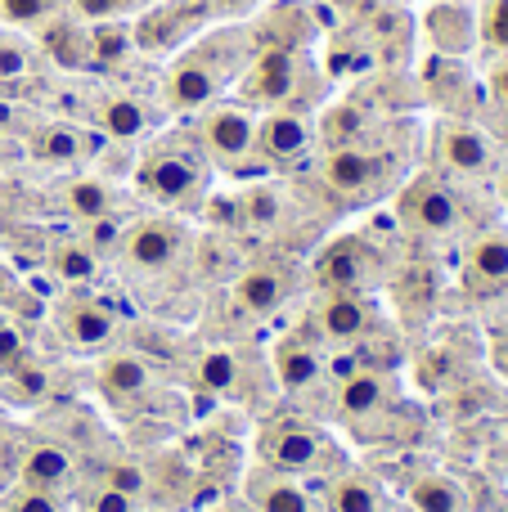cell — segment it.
I'll return each mask as SVG.
<instances>
[{
  "label": "cell",
  "mask_w": 508,
  "mask_h": 512,
  "mask_svg": "<svg viewBox=\"0 0 508 512\" xmlns=\"http://www.w3.org/2000/svg\"><path fill=\"white\" fill-rule=\"evenodd\" d=\"M252 59H257V41H252L248 23H225L221 32H198L167 72V104L176 113L216 104L221 90L248 72Z\"/></svg>",
  "instance_id": "1"
},
{
  "label": "cell",
  "mask_w": 508,
  "mask_h": 512,
  "mask_svg": "<svg viewBox=\"0 0 508 512\" xmlns=\"http://www.w3.org/2000/svg\"><path fill=\"white\" fill-rule=\"evenodd\" d=\"M207 180H212V162L198 135L167 131L140 158V189L171 212H198L207 203Z\"/></svg>",
  "instance_id": "2"
},
{
  "label": "cell",
  "mask_w": 508,
  "mask_h": 512,
  "mask_svg": "<svg viewBox=\"0 0 508 512\" xmlns=\"http://www.w3.org/2000/svg\"><path fill=\"white\" fill-rule=\"evenodd\" d=\"M257 108L243 104V99H221V104H207L203 122H198V144H203L207 162L225 171H243L257 153Z\"/></svg>",
  "instance_id": "3"
},
{
  "label": "cell",
  "mask_w": 508,
  "mask_h": 512,
  "mask_svg": "<svg viewBox=\"0 0 508 512\" xmlns=\"http://www.w3.org/2000/svg\"><path fill=\"white\" fill-rule=\"evenodd\" d=\"M387 274V256L360 234H342L315 256L311 279L324 292H374Z\"/></svg>",
  "instance_id": "4"
},
{
  "label": "cell",
  "mask_w": 508,
  "mask_h": 512,
  "mask_svg": "<svg viewBox=\"0 0 508 512\" xmlns=\"http://www.w3.org/2000/svg\"><path fill=\"white\" fill-rule=\"evenodd\" d=\"M207 23H212L207 0H153L140 14V23H131V36H135V50L167 54L189 45Z\"/></svg>",
  "instance_id": "5"
},
{
  "label": "cell",
  "mask_w": 508,
  "mask_h": 512,
  "mask_svg": "<svg viewBox=\"0 0 508 512\" xmlns=\"http://www.w3.org/2000/svg\"><path fill=\"white\" fill-rule=\"evenodd\" d=\"M324 450H329L324 432L315 423H306V418H279V423H270L266 432L257 436L261 463L275 472H288V477L315 472L324 463Z\"/></svg>",
  "instance_id": "6"
},
{
  "label": "cell",
  "mask_w": 508,
  "mask_h": 512,
  "mask_svg": "<svg viewBox=\"0 0 508 512\" xmlns=\"http://www.w3.org/2000/svg\"><path fill=\"white\" fill-rule=\"evenodd\" d=\"M432 149H437V162L450 171V176H464V180L495 176V162H500L495 140L482 131V126L464 122V117H446V122H437V131H432Z\"/></svg>",
  "instance_id": "7"
},
{
  "label": "cell",
  "mask_w": 508,
  "mask_h": 512,
  "mask_svg": "<svg viewBox=\"0 0 508 512\" xmlns=\"http://www.w3.org/2000/svg\"><path fill=\"white\" fill-rule=\"evenodd\" d=\"M396 212H401V221H410L414 230L423 234H455L459 225H464V203H459V194L446 185V180L437 176H419L410 180V189H401V203H396Z\"/></svg>",
  "instance_id": "8"
},
{
  "label": "cell",
  "mask_w": 508,
  "mask_h": 512,
  "mask_svg": "<svg viewBox=\"0 0 508 512\" xmlns=\"http://www.w3.org/2000/svg\"><path fill=\"white\" fill-rule=\"evenodd\" d=\"M311 328L320 333V342H333V346L369 337V328H374L369 292H324L311 310Z\"/></svg>",
  "instance_id": "9"
},
{
  "label": "cell",
  "mask_w": 508,
  "mask_h": 512,
  "mask_svg": "<svg viewBox=\"0 0 508 512\" xmlns=\"http://www.w3.org/2000/svg\"><path fill=\"white\" fill-rule=\"evenodd\" d=\"M383 180V158L365 144H333L324 153V185L342 198H369Z\"/></svg>",
  "instance_id": "10"
},
{
  "label": "cell",
  "mask_w": 508,
  "mask_h": 512,
  "mask_svg": "<svg viewBox=\"0 0 508 512\" xmlns=\"http://www.w3.org/2000/svg\"><path fill=\"white\" fill-rule=\"evenodd\" d=\"M311 144H315V126L297 108H270L257 126V149L270 162H297L311 153Z\"/></svg>",
  "instance_id": "11"
},
{
  "label": "cell",
  "mask_w": 508,
  "mask_h": 512,
  "mask_svg": "<svg viewBox=\"0 0 508 512\" xmlns=\"http://www.w3.org/2000/svg\"><path fill=\"white\" fill-rule=\"evenodd\" d=\"M122 252L135 270L162 274L180 261V252H185V230H180L176 221H140L131 234H126Z\"/></svg>",
  "instance_id": "12"
},
{
  "label": "cell",
  "mask_w": 508,
  "mask_h": 512,
  "mask_svg": "<svg viewBox=\"0 0 508 512\" xmlns=\"http://www.w3.org/2000/svg\"><path fill=\"white\" fill-rule=\"evenodd\" d=\"M423 32H428L432 50L446 54V59H464L477 45V9L464 0H437L423 18Z\"/></svg>",
  "instance_id": "13"
},
{
  "label": "cell",
  "mask_w": 508,
  "mask_h": 512,
  "mask_svg": "<svg viewBox=\"0 0 508 512\" xmlns=\"http://www.w3.org/2000/svg\"><path fill=\"white\" fill-rule=\"evenodd\" d=\"M252 27L257 50H306L315 41V14L306 5H270Z\"/></svg>",
  "instance_id": "14"
},
{
  "label": "cell",
  "mask_w": 508,
  "mask_h": 512,
  "mask_svg": "<svg viewBox=\"0 0 508 512\" xmlns=\"http://www.w3.org/2000/svg\"><path fill=\"white\" fill-rule=\"evenodd\" d=\"M464 283L468 292L500 297L508 292V230H486L464 256Z\"/></svg>",
  "instance_id": "15"
},
{
  "label": "cell",
  "mask_w": 508,
  "mask_h": 512,
  "mask_svg": "<svg viewBox=\"0 0 508 512\" xmlns=\"http://www.w3.org/2000/svg\"><path fill=\"white\" fill-rule=\"evenodd\" d=\"M248 504L257 512H315L302 481L288 477V472L266 468V463L248 472Z\"/></svg>",
  "instance_id": "16"
},
{
  "label": "cell",
  "mask_w": 508,
  "mask_h": 512,
  "mask_svg": "<svg viewBox=\"0 0 508 512\" xmlns=\"http://www.w3.org/2000/svg\"><path fill=\"white\" fill-rule=\"evenodd\" d=\"M234 297H239V306L248 310V315L266 319V315H275L288 297H293V288H288V274L284 270H275V265H252V270L239 274Z\"/></svg>",
  "instance_id": "17"
},
{
  "label": "cell",
  "mask_w": 508,
  "mask_h": 512,
  "mask_svg": "<svg viewBox=\"0 0 508 512\" xmlns=\"http://www.w3.org/2000/svg\"><path fill=\"white\" fill-rule=\"evenodd\" d=\"M59 333H63V342L77 346V351H95V346L113 342L117 319L108 315L104 306H95V301H68L59 315Z\"/></svg>",
  "instance_id": "18"
},
{
  "label": "cell",
  "mask_w": 508,
  "mask_h": 512,
  "mask_svg": "<svg viewBox=\"0 0 508 512\" xmlns=\"http://www.w3.org/2000/svg\"><path fill=\"white\" fill-rule=\"evenodd\" d=\"M329 512H387V495L369 472H342L329 486Z\"/></svg>",
  "instance_id": "19"
},
{
  "label": "cell",
  "mask_w": 508,
  "mask_h": 512,
  "mask_svg": "<svg viewBox=\"0 0 508 512\" xmlns=\"http://www.w3.org/2000/svg\"><path fill=\"white\" fill-rule=\"evenodd\" d=\"M275 373H279V382H284V391H306L311 382H320L324 355L315 351L311 342L293 337V342H284V346L275 351Z\"/></svg>",
  "instance_id": "20"
},
{
  "label": "cell",
  "mask_w": 508,
  "mask_h": 512,
  "mask_svg": "<svg viewBox=\"0 0 508 512\" xmlns=\"http://www.w3.org/2000/svg\"><path fill=\"white\" fill-rule=\"evenodd\" d=\"M158 369L140 355H113V360L99 364V382H104L108 396H140V391L153 387Z\"/></svg>",
  "instance_id": "21"
},
{
  "label": "cell",
  "mask_w": 508,
  "mask_h": 512,
  "mask_svg": "<svg viewBox=\"0 0 508 512\" xmlns=\"http://www.w3.org/2000/svg\"><path fill=\"white\" fill-rule=\"evenodd\" d=\"M41 41L63 68H77V63L90 59V27H81L77 18H45Z\"/></svg>",
  "instance_id": "22"
},
{
  "label": "cell",
  "mask_w": 508,
  "mask_h": 512,
  "mask_svg": "<svg viewBox=\"0 0 508 512\" xmlns=\"http://www.w3.org/2000/svg\"><path fill=\"white\" fill-rule=\"evenodd\" d=\"M72 481V459L59 450V445H36L23 463V486H36V490H63Z\"/></svg>",
  "instance_id": "23"
},
{
  "label": "cell",
  "mask_w": 508,
  "mask_h": 512,
  "mask_svg": "<svg viewBox=\"0 0 508 512\" xmlns=\"http://www.w3.org/2000/svg\"><path fill=\"white\" fill-rule=\"evenodd\" d=\"M410 508L414 512H468V499L450 477L423 472V477L410 486Z\"/></svg>",
  "instance_id": "24"
},
{
  "label": "cell",
  "mask_w": 508,
  "mask_h": 512,
  "mask_svg": "<svg viewBox=\"0 0 508 512\" xmlns=\"http://www.w3.org/2000/svg\"><path fill=\"white\" fill-rule=\"evenodd\" d=\"M338 405L347 414H378L387 405V378L374 369H356L351 378H342V391H338Z\"/></svg>",
  "instance_id": "25"
},
{
  "label": "cell",
  "mask_w": 508,
  "mask_h": 512,
  "mask_svg": "<svg viewBox=\"0 0 508 512\" xmlns=\"http://www.w3.org/2000/svg\"><path fill=\"white\" fill-rule=\"evenodd\" d=\"M99 126H104L113 140H135V135L149 131V108L131 95H113L99 108Z\"/></svg>",
  "instance_id": "26"
},
{
  "label": "cell",
  "mask_w": 508,
  "mask_h": 512,
  "mask_svg": "<svg viewBox=\"0 0 508 512\" xmlns=\"http://www.w3.org/2000/svg\"><path fill=\"white\" fill-rule=\"evenodd\" d=\"M135 50V36H131V23H117V18H99L90 27V59L95 63H122L126 54Z\"/></svg>",
  "instance_id": "27"
},
{
  "label": "cell",
  "mask_w": 508,
  "mask_h": 512,
  "mask_svg": "<svg viewBox=\"0 0 508 512\" xmlns=\"http://www.w3.org/2000/svg\"><path fill=\"white\" fill-rule=\"evenodd\" d=\"M63 203H68V212L81 216V221H99V216L113 207V189L99 185V180H72Z\"/></svg>",
  "instance_id": "28"
},
{
  "label": "cell",
  "mask_w": 508,
  "mask_h": 512,
  "mask_svg": "<svg viewBox=\"0 0 508 512\" xmlns=\"http://www.w3.org/2000/svg\"><path fill=\"white\" fill-rule=\"evenodd\" d=\"M477 45L491 54H508V0H482L477 9Z\"/></svg>",
  "instance_id": "29"
},
{
  "label": "cell",
  "mask_w": 508,
  "mask_h": 512,
  "mask_svg": "<svg viewBox=\"0 0 508 512\" xmlns=\"http://www.w3.org/2000/svg\"><path fill=\"white\" fill-rule=\"evenodd\" d=\"M198 378L212 391H221V396H234V387H239V360L230 351H207L198 360Z\"/></svg>",
  "instance_id": "30"
},
{
  "label": "cell",
  "mask_w": 508,
  "mask_h": 512,
  "mask_svg": "<svg viewBox=\"0 0 508 512\" xmlns=\"http://www.w3.org/2000/svg\"><path fill=\"white\" fill-rule=\"evenodd\" d=\"M77 153H81V135L72 126H45L36 135V158L45 162H77Z\"/></svg>",
  "instance_id": "31"
},
{
  "label": "cell",
  "mask_w": 508,
  "mask_h": 512,
  "mask_svg": "<svg viewBox=\"0 0 508 512\" xmlns=\"http://www.w3.org/2000/svg\"><path fill=\"white\" fill-rule=\"evenodd\" d=\"M54 270H59L68 283H86V279H95L99 256L90 252L86 243H63L59 256H54Z\"/></svg>",
  "instance_id": "32"
},
{
  "label": "cell",
  "mask_w": 508,
  "mask_h": 512,
  "mask_svg": "<svg viewBox=\"0 0 508 512\" xmlns=\"http://www.w3.org/2000/svg\"><path fill=\"white\" fill-rule=\"evenodd\" d=\"M63 5H68V0H0V18L27 27V23H45V18H54Z\"/></svg>",
  "instance_id": "33"
},
{
  "label": "cell",
  "mask_w": 508,
  "mask_h": 512,
  "mask_svg": "<svg viewBox=\"0 0 508 512\" xmlns=\"http://www.w3.org/2000/svg\"><path fill=\"white\" fill-rule=\"evenodd\" d=\"M72 5H77L81 18L99 23V18H122V14H131V9H140V5H153V0H72Z\"/></svg>",
  "instance_id": "34"
},
{
  "label": "cell",
  "mask_w": 508,
  "mask_h": 512,
  "mask_svg": "<svg viewBox=\"0 0 508 512\" xmlns=\"http://www.w3.org/2000/svg\"><path fill=\"white\" fill-rule=\"evenodd\" d=\"M5 512H59V499L50 490H36V486H23L5 499Z\"/></svg>",
  "instance_id": "35"
},
{
  "label": "cell",
  "mask_w": 508,
  "mask_h": 512,
  "mask_svg": "<svg viewBox=\"0 0 508 512\" xmlns=\"http://www.w3.org/2000/svg\"><path fill=\"white\" fill-rule=\"evenodd\" d=\"M27 45L14 41V36H0V81H14L27 72Z\"/></svg>",
  "instance_id": "36"
},
{
  "label": "cell",
  "mask_w": 508,
  "mask_h": 512,
  "mask_svg": "<svg viewBox=\"0 0 508 512\" xmlns=\"http://www.w3.org/2000/svg\"><path fill=\"white\" fill-rule=\"evenodd\" d=\"M90 512H135V499H131V495H122V490H113V486H108L104 495L95 499V508H90Z\"/></svg>",
  "instance_id": "37"
},
{
  "label": "cell",
  "mask_w": 508,
  "mask_h": 512,
  "mask_svg": "<svg viewBox=\"0 0 508 512\" xmlns=\"http://www.w3.org/2000/svg\"><path fill=\"white\" fill-rule=\"evenodd\" d=\"M108 486H113V490H122V495H131V499H135V490L144 486V477H140V472H135V468H113V472H108Z\"/></svg>",
  "instance_id": "38"
},
{
  "label": "cell",
  "mask_w": 508,
  "mask_h": 512,
  "mask_svg": "<svg viewBox=\"0 0 508 512\" xmlns=\"http://www.w3.org/2000/svg\"><path fill=\"white\" fill-rule=\"evenodd\" d=\"M261 0H207V9H212V18H239L248 14V9H257Z\"/></svg>",
  "instance_id": "39"
},
{
  "label": "cell",
  "mask_w": 508,
  "mask_h": 512,
  "mask_svg": "<svg viewBox=\"0 0 508 512\" xmlns=\"http://www.w3.org/2000/svg\"><path fill=\"white\" fill-rule=\"evenodd\" d=\"M491 95L508 104V54H500V63L491 68Z\"/></svg>",
  "instance_id": "40"
},
{
  "label": "cell",
  "mask_w": 508,
  "mask_h": 512,
  "mask_svg": "<svg viewBox=\"0 0 508 512\" xmlns=\"http://www.w3.org/2000/svg\"><path fill=\"white\" fill-rule=\"evenodd\" d=\"M18 351H23V342H18L14 328H0V364H14Z\"/></svg>",
  "instance_id": "41"
},
{
  "label": "cell",
  "mask_w": 508,
  "mask_h": 512,
  "mask_svg": "<svg viewBox=\"0 0 508 512\" xmlns=\"http://www.w3.org/2000/svg\"><path fill=\"white\" fill-rule=\"evenodd\" d=\"M495 189H500V203L508 207V153L495 162Z\"/></svg>",
  "instance_id": "42"
},
{
  "label": "cell",
  "mask_w": 508,
  "mask_h": 512,
  "mask_svg": "<svg viewBox=\"0 0 508 512\" xmlns=\"http://www.w3.org/2000/svg\"><path fill=\"white\" fill-rule=\"evenodd\" d=\"M495 364H500V373H504V378H508V337H504V342H500V346H495Z\"/></svg>",
  "instance_id": "43"
},
{
  "label": "cell",
  "mask_w": 508,
  "mask_h": 512,
  "mask_svg": "<svg viewBox=\"0 0 508 512\" xmlns=\"http://www.w3.org/2000/svg\"><path fill=\"white\" fill-rule=\"evenodd\" d=\"M221 512H257L252 504H230V508H221Z\"/></svg>",
  "instance_id": "44"
},
{
  "label": "cell",
  "mask_w": 508,
  "mask_h": 512,
  "mask_svg": "<svg viewBox=\"0 0 508 512\" xmlns=\"http://www.w3.org/2000/svg\"><path fill=\"white\" fill-rule=\"evenodd\" d=\"M0 512H5V508H0Z\"/></svg>",
  "instance_id": "45"
}]
</instances>
